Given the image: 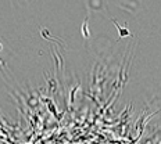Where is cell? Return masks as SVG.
I'll list each match as a JSON object with an SVG mask.
<instances>
[{"instance_id": "cell-2", "label": "cell", "mask_w": 161, "mask_h": 144, "mask_svg": "<svg viewBox=\"0 0 161 144\" xmlns=\"http://www.w3.org/2000/svg\"><path fill=\"white\" fill-rule=\"evenodd\" d=\"M80 31H82V35H83V38H85V39H89L90 38V32H89V29H88V18L83 21Z\"/></svg>"}, {"instance_id": "cell-4", "label": "cell", "mask_w": 161, "mask_h": 144, "mask_svg": "<svg viewBox=\"0 0 161 144\" xmlns=\"http://www.w3.org/2000/svg\"><path fill=\"white\" fill-rule=\"evenodd\" d=\"M2 49H3V47H2V45H0V51H2Z\"/></svg>"}, {"instance_id": "cell-3", "label": "cell", "mask_w": 161, "mask_h": 144, "mask_svg": "<svg viewBox=\"0 0 161 144\" xmlns=\"http://www.w3.org/2000/svg\"><path fill=\"white\" fill-rule=\"evenodd\" d=\"M78 88H79V85H76L75 88H74V89L71 90V96H69V103H71V104L74 103V99H75V92L78 90Z\"/></svg>"}, {"instance_id": "cell-1", "label": "cell", "mask_w": 161, "mask_h": 144, "mask_svg": "<svg viewBox=\"0 0 161 144\" xmlns=\"http://www.w3.org/2000/svg\"><path fill=\"white\" fill-rule=\"evenodd\" d=\"M111 22L115 25V28L118 29V40H121L122 38H125V36H129L130 35V32H129V29H128V24H125V26H119L118 22H117L115 19H113V18H111Z\"/></svg>"}]
</instances>
